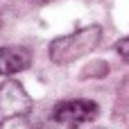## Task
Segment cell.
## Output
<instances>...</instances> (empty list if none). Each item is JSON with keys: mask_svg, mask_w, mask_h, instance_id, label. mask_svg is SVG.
I'll return each mask as SVG.
<instances>
[{"mask_svg": "<svg viewBox=\"0 0 129 129\" xmlns=\"http://www.w3.org/2000/svg\"><path fill=\"white\" fill-rule=\"evenodd\" d=\"M116 52L120 54V59H125V61H129V36H125V39H120V41L116 43Z\"/></svg>", "mask_w": 129, "mask_h": 129, "instance_id": "5", "label": "cell"}, {"mask_svg": "<svg viewBox=\"0 0 129 129\" xmlns=\"http://www.w3.org/2000/svg\"><path fill=\"white\" fill-rule=\"evenodd\" d=\"M32 111V98L16 79H5L0 84V122L23 118Z\"/></svg>", "mask_w": 129, "mask_h": 129, "instance_id": "2", "label": "cell"}, {"mask_svg": "<svg viewBox=\"0 0 129 129\" xmlns=\"http://www.w3.org/2000/svg\"><path fill=\"white\" fill-rule=\"evenodd\" d=\"M98 116H100V107L91 100H66V102H59L52 111L54 122L66 129H75L86 122H93Z\"/></svg>", "mask_w": 129, "mask_h": 129, "instance_id": "3", "label": "cell"}, {"mask_svg": "<svg viewBox=\"0 0 129 129\" xmlns=\"http://www.w3.org/2000/svg\"><path fill=\"white\" fill-rule=\"evenodd\" d=\"M32 63V54L23 45H2L0 48V75L9 77L27 70Z\"/></svg>", "mask_w": 129, "mask_h": 129, "instance_id": "4", "label": "cell"}, {"mask_svg": "<svg viewBox=\"0 0 129 129\" xmlns=\"http://www.w3.org/2000/svg\"><path fill=\"white\" fill-rule=\"evenodd\" d=\"M100 39H102V27L100 25H88V27H82V29L73 32V34L59 36L48 45L50 61L57 63V66H66V63L84 57V54H91L100 45Z\"/></svg>", "mask_w": 129, "mask_h": 129, "instance_id": "1", "label": "cell"}]
</instances>
